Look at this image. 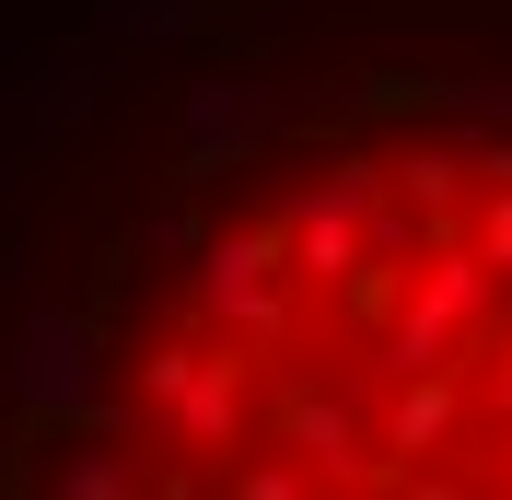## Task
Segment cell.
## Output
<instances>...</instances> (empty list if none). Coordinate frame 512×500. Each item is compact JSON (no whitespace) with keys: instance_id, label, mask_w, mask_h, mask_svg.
<instances>
[{"instance_id":"obj_1","label":"cell","mask_w":512,"mask_h":500,"mask_svg":"<svg viewBox=\"0 0 512 500\" xmlns=\"http://www.w3.org/2000/svg\"><path fill=\"white\" fill-rule=\"evenodd\" d=\"M24 477L512 500V117L350 105L222 163L105 280Z\"/></svg>"}]
</instances>
